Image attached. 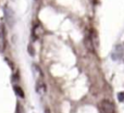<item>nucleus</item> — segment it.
Wrapping results in <instances>:
<instances>
[{
	"label": "nucleus",
	"mask_w": 124,
	"mask_h": 113,
	"mask_svg": "<svg viewBox=\"0 0 124 113\" xmlns=\"http://www.w3.org/2000/svg\"><path fill=\"white\" fill-rule=\"evenodd\" d=\"M100 108L103 113H116V109H114L113 103L108 99H105L100 102Z\"/></svg>",
	"instance_id": "obj_1"
},
{
	"label": "nucleus",
	"mask_w": 124,
	"mask_h": 113,
	"mask_svg": "<svg viewBox=\"0 0 124 113\" xmlns=\"http://www.w3.org/2000/svg\"><path fill=\"white\" fill-rule=\"evenodd\" d=\"M4 16H6V20H7V22H8V24L10 26H12L14 19H13V12H12V10H11L9 7H6V8H4Z\"/></svg>",
	"instance_id": "obj_2"
},
{
	"label": "nucleus",
	"mask_w": 124,
	"mask_h": 113,
	"mask_svg": "<svg viewBox=\"0 0 124 113\" xmlns=\"http://www.w3.org/2000/svg\"><path fill=\"white\" fill-rule=\"evenodd\" d=\"M85 46H86V48L88 49V51L95 52V45H94V43H93V40H92V37H90L89 33H88V34L86 35V37H85Z\"/></svg>",
	"instance_id": "obj_3"
},
{
	"label": "nucleus",
	"mask_w": 124,
	"mask_h": 113,
	"mask_svg": "<svg viewBox=\"0 0 124 113\" xmlns=\"http://www.w3.org/2000/svg\"><path fill=\"white\" fill-rule=\"evenodd\" d=\"M36 90L40 96H44L46 94V85L43 82V79H38L37 81V85H36Z\"/></svg>",
	"instance_id": "obj_4"
},
{
	"label": "nucleus",
	"mask_w": 124,
	"mask_h": 113,
	"mask_svg": "<svg viewBox=\"0 0 124 113\" xmlns=\"http://www.w3.org/2000/svg\"><path fill=\"white\" fill-rule=\"evenodd\" d=\"M13 89H14V91H15V94H16L17 97H20V98H24V91H23V89H22L20 86L14 85Z\"/></svg>",
	"instance_id": "obj_5"
},
{
	"label": "nucleus",
	"mask_w": 124,
	"mask_h": 113,
	"mask_svg": "<svg viewBox=\"0 0 124 113\" xmlns=\"http://www.w3.org/2000/svg\"><path fill=\"white\" fill-rule=\"evenodd\" d=\"M39 30H40V26H39V24H36V25L34 26V28H33V37H34L35 39L39 38Z\"/></svg>",
	"instance_id": "obj_6"
},
{
	"label": "nucleus",
	"mask_w": 124,
	"mask_h": 113,
	"mask_svg": "<svg viewBox=\"0 0 124 113\" xmlns=\"http://www.w3.org/2000/svg\"><path fill=\"white\" fill-rule=\"evenodd\" d=\"M16 113H24V110H23V107L20 105L19 102L16 103Z\"/></svg>",
	"instance_id": "obj_7"
},
{
	"label": "nucleus",
	"mask_w": 124,
	"mask_h": 113,
	"mask_svg": "<svg viewBox=\"0 0 124 113\" xmlns=\"http://www.w3.org/2000/svg\"><path fill=\"white\" fill-rule=\"evenodd\" d=\"M28 52H30V54H32V56H34V54H35L34 48H33V46H32V45L28 46Z\"/></svg>",
	"instance_id": "obj_8"
},
{
	"label": "nucleus",
	"mask_w": 124,
	"mask_h": 113,
	"mask_svg": "<svg viewBox=\"0 0 124 113\" xmlns=\"http://www.w3.org/2000/svg\"><path fill=\"white\" fill-rule=\"evenodd\" d=\"M3 35H4L3 27H2V26H0V39H3Z\"/></svg>",
	"instance_id": "obj_9"
},
{
	"label": "nucleus",
	"mask_w": 124,
	"mask_h": 113,
	"mask_svg": "<svg viewBox=\"0 0 124 113\" xmlns=\"http://www.w3.org/2000/svg\"><path fill=\"white\" fill-rule=\"evenodd\" d=\"M119 97H120V100L122 101L123 98H124V92H123V94H119Z\"/></svg>",
	"instance_id": "obj_10"
},
{
	"label": "nucleus",
	"mask_w": 124,
	"mask_h": 113,
	"mask_svg": "<svg viewBox=\"0 0 124 113\" xmlns=\"http://www.w3.org/2000/svg\"><path fill=\"white\" fill-rule=\"evenodd\" d=\"M46 113H50V111H49V110L47 109V110H46Z\"/></svg>",
	"instance_id": "obj_11"
}]
</instances>
